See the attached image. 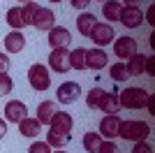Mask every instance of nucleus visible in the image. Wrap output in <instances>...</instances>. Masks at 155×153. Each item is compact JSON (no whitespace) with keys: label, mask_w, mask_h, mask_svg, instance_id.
I'll return each instance as SVG.
<instances>
[{"label":"nucleus","mask_w":155,"mask_h":153,"mask_svg":"<svg viewBox=\"0 0 155 153\" xmlns=\"http://www.w3.org/2000/svg\"><path fill=\"white\" fill-rule=\"evenodd\" d=\"M148 90L146 88H137V86H127L125 90L118 93V104L125 109H143L146 100H148Z\"/></svg>","instance_id":"f257e3e1"},{"label":"nucleus","mask_w":155,"mask_h":153,"mask_svg":"<svg viewBox=\"0 0 155 153\" xmlns=\"http://www.w3.org/2000/svg\"><path fill=\"white\" fill-rule=\"evenodd\" d=\"M150 134V125L146 121H120L118 127V137L125 141H141Z\"/></svg>","instance_id":"f03ea898"},{"label":"nucleus","mask_w":155,"mask_h":153,"mask_svg":"<svg viewBox=\"0 0 155 153\" xmlns=\"http://www.w3.org/2000/svg\"><path fill=\"white\" fill-rule=\"evenodd\" d=\"M88 37L95 42L100 49L107 44H111L114 39H116V32H114V25L111 23H104V21H97L95 25H93V30L88 32Z\"/></svg>","instance_id":"7ed1b4c3"},{"label":"nucleus","mask_w":155,"mask_h":153,"mask_svg":"<svg viewBox=\"0 0 155 153\" xmlns=\"http://www.w3.org/2000/svg\"><path fill=\"white\" fill-rule=\"evenodd\" d=\"M28 81H30V86L35 90H46L49 86H51V76H49V67L42 63H35L28 70Z\"/></svg>","instance_id":"20e7f679"},{"label":"nucleus","mask_w":155,"mask_h":153,"mask_svg":"<svg viewBox=\"0 0 155 153\" xmlns=\"http://www.w3.org/2000/svg\"><path fill=\"white\" fill-rule=\"evenodd\" d=\"M49 67H51L53 72H60V74H65V72H70V49L67 46H60V49H51V56H49Z\"/></svg>","instance_id":"39448f33"},{"label":"nucleus","mask_w":155,"mask_h":153,"mask_svg":"<svg viewBox=\"0 0 155 153\" xmlns=\"http://www.w3.org/2000/svg\"><path fill=\"white\" fill-rule=\"evenodd\" d=\"M79 95H81V86L77 81H63L56 90V100L60 104H72L79 100Z\"/></svg>","instance_id":"423d86ee"},{"label":"nucleus","mask_w":155,"mask_h":153,"mask_svg":"<svg viewBox=\"0 0 155 153\" xmlns=\"http://www.w3.org/2000/svg\"><path fill=\"white\" fill-rule=\"evenodd\" d=\"M32 28H37V30H44L49 32L56 25V14H53V9H49V7H39L37 12H35V16H32Z\"/></svg>","instance_id":"0eeeda50"},{"label":"nucleus","mask_w":155,"mask_h":153,"mask_svg":"<svg viewBox=\"0 0 155 153\" xmlns=\"http://www.w3.org/2000/svg\"><path fill=\"white\" fill-rule=\"evenodd\" d=\"M114 53H116L118 58H132L137 53V39L134 37H116L114 39Z\"/></svg>","instance_id":"6e6552de"},{"label":"nucleus","mask_w":155,"mask_h":153,"mask_svg":"<svg viewBox=\"0 0 155 153\" xmlns=\"http://www.w3.org/2000/svg\"><path fill=\"white\" fill-rule=\"evenodd\" d=\"M26 116H28L26 102L12 100V102H7V104H5V121H9V123H21Z\"/></svg>","instance_id":"1a4fd4ad"},{"label":"nucleus","mask_w":155,"mask_h":153,"mask_svg":"<svg viewBox=\"0 0 155 153\" xmlns=\"http://www.w3.org/2000/svg\"><path fill=\"white\" fill-rule=\"evenodd\" d=\"M109 65V56H107V51L104 49H86V70L91 67V70H102V67H107Z\"/></svg>","instance_id":"9d476101"},{"label":"nucleus","mask_w":155,"mask_h":153,"mask_svg":"<svg viewBox=\"0 0 155 153\" xmlns=\"http://www.w3.org/2000/svg\"><path fill=\"white\" fill-rule=\"evenodd\" d=\"M72 125H74V121H72V114H67V111H56L51 118V123H49V130H53V132H63V134H70L72 132Z\"/></svg>","instance_id":"9b49d317"},{"label":"nucleus","mask_w":155,"mask_h":153,"mask_svg":"<svg viewBox=\"0 0 155 153\" xmlns=\"http://www.w3.org/2000/svg\"><path fill=\"white\" fill-rule=\"evenodd\" d=\"M118 23H123L125 28H139L143 23V12L139 7H123Z\"/></svg>","instance_id":"f8f14e48"},{"label":"nucleus","mask_w":155,"mask_h":153,"mask_svg":"<svg viewBox=\"0 0 155 153\" xmlns=\"http://www.w3.org/2000/svg\"><path fill=\"white\" fill-rule=\"evenodd\" d=\"M118 127H120V116L118 114H107L100 121V134L107 137V139H114L118 137Z\"/></svg>","instance_id":"ddd939ff"},{"label":"nucleus","mask_w":155,"mask_h":153,"mask_svg":"<svg viewBox=\"0 0 155 153\" xmlns=\"http://www.w3.org/2000/svg\"><path fill=\"white\" fill-rule=\"evenodd\" d=\"M70 30L67 28H63V25H53L51 30H49V46L51 49H60V46H67L70 44Z\"/></svg>","instance_id":"4468645a"},{"label":"nucleus","mask_w":155,"mask_h":153,"mask_svg":"<svg viewBox=\"0 0 155 153\" xmlns=\"http://www.w3.org/2000/svg\"><path fill=\"white\" fill-rule=\"evenodd\" d=\"M2 42H5L7 53H19V51H23V46H26V37H23L21 30H12Z\"/></svg>","instance_id":"2eb2a0df"},{"label":"nucleus","mask_w":155,"mask_h":153,"mask_svg":"<svg viewBox=\"0 0 155 153\" xmlns=\"http://www.w3.org/2000/svg\"><path fill=\"white\" fill-rule=\"evenodd\" d=\"M120 12H123V2L120 0H104L102 2V14L109 23L120 19Z\"/></svg>","instance_id":"dca6fc26"},{"label":"nucleus","mask_w":155,"mask_h":153,"mask_svg":"<svg viewBox=\"0 0 155 153\" xmlns=\"http://www.w3.org/2000/svg\"><path fill=\"white\" fill-rule=\"evenodd\" d=\"M19 132L23 134V137H37V134L42 132V123H39L37 118H32V116H26V118L19 123Z\"/></svg>","instance_id":"f3484780"},{"label":"nucleus","mask_w":155,"mask_h":153,"mask_svg":"<svg viewBox=\"0 0 155 153\" xmlns=\"http://www.w3.org/2000/svg\"><path fill=\"white\" fill-rule=\"evenodd\" d=\"M56 111H58V109H56L53 100H44V102H39V107H37V121L42 123V125H49Z\"/></svg>","instance_id":"a211bd4d"},{"label":"nucleus","mask_w":155,"mask_h":153,"mask_svg":"<svg viewBox=\"0 0 155 153\" xmlns=\"http://www.w3.org/2000/svg\"><path fill=\"white\" fill-rule=\"evenodd\" d=\"M97 109H102V114H118L120 111V104H118V95L116 93H104Z\"/></svg>","instance_id":"6ab92c4d"},{"label":"nucleus","mask_w":155,"mask_h":153,"mask_svg":"<svg viewBox=\"0 0 155 153\" xmlns=\"http://www.w3.org/2000/svg\"><path fill=\"white\" fill-rule=\"evenodd\" d=\"M95 23H97V19L93 16L91 12H81L77 16V30L81 32L84 37H88V32L93 30V25H95Z\"/></svg>","instance_id":"aec40b11"},{"label":"nucleus","mask_w":155,"mask_h":153,"mask_svg":"<svg viewBox=\"0 0 155 153\" xmlns=\"http://www.w3.org/2000/svg\"><path fill=\"white\" fill-rule=\"evenodd\" d=\"M5 21L9 23V28L12 30H21L23 28V14H21V7H9L7 9V14H5Z\"/></svg>","instance_id":"412c9836"},{"label":"nucleus","mask_w":155,"mask_h":153,"mask_svg":"<svg viewBox=\"0 0 155 153\" xmlns=\"http://www.w3.org/2000/svg\"><path fill=\"white\" fill-rule=\"evenodd\" d=\"M109 76H111L116 83L127 81V79H130V70H127V65H125V60H120V63H114V65H111V67H109Z\"/></svg>","instance_id":"4be33fe9"},{"label":"nucleus","mask_w":155,"mask_h":153,"mask_svg":"<svg viewBox=\"0 0 155 153\" xmlns=\"http://www.w3.org/2000/svg\"><path fill=\"white\" fill-rule=\"evenodd\" d=\"M70 67L72 70H86V49L77 46L70 51Z\"/></svg>","instance_id":"5701e85b"},{"label":"nucleus","mask_w":155,"mask_h":153,"mask_svg":"<svg viewBox=\"0 0 155 153\" xmlns=\"http://www.w3.org/2000/svg\"><path fill=\"white\" fill-rule=\"evenodd\" d=\"M143 60H146V53H139L137 51L132 58H127V70H130V76H137V74H143Z\"/></svg>","instance_id":"b1692460"},{"label":"nucleus","mask_w":155,"mask_h":153,"mask_svg":"<svg viewBox=\"0 0 155 153\" xmlns=\"http://www.w3.org/2000/svg\"><path fill=\"white\" fill-rule=\"evenodd\" d=\"M46 144L51 148H65L67 144H70V134H63V132H53V130H49L46 132Z\"/></svg>","instance_id":"393cba45"},{"label":"nucleus","mask_w":155,"mask_h":153,"mask_svg":"<svg viewBox=\"0 0 155 153\" xmlns=\"http://www.w3.org/2000/svg\"><path fill=\"white\" fill-rule=\"evenodd\" d=\"M100 144H102V134L100 132H86L84 134V148L88 153H97Z\"/></svg>","instance_id":"a878e982"},{"label":"nucleus","mask_w":155,"mask_h":153,"mask_svg":"<svg viewBox=\"0 0 155 153\" xmlns=\"http://www.w3.org/2000/svg\"><path fill=\"white\" fill-rule=\"evenodd\" d=\"M107 93V90H102V88H91L88 93H86V104L91 109H95L97 104H100V100H102V95Z\"/></svg>","instance_id":"bb28decb"},{"label":"nucleus","mask_w":155,"mask_h":153,"mask_svg":"<svg viewBox=\"0 0 155 153\" xmlns=\"http://www.w3.org/2000/svg\"><path fill=\"white\" fill-rule=\"evenodd\" d=\"M39 9V5L32 0V2H26V5L21 7V14H23V23L26 25H30L32 23V16H35V12Z\"/></svg>","instance_id":"cd10ccee"},{"label":"nucleus","mask_w":155,"mask_h":153,"mask_svg":"<svg viewBox=\"0 0 155 153\" xmlns=\"http://www.w3.org/2000/svg\"><path fill=\"white\" fill-rule=\"evenodd\" d=\"M12 88H14V81H12V76L7 74H0V97H5V95H9L12 93Z\"/></svg>","instance_id":"c85d7f7f"},{"label":"nucleus","mask_w":155,"mask_h":153,"mask_svg":"<svg viewBox=\"0 0 155 153\" xmlns=\"http://www.w3.org/2000/svg\"><path fill=\"white\" fill-rule=\"evenodd\" d=\"M28 153H51V146H49L46 141H32Z\"/></svg>","instance_id":"c756f323"},{"label":"nucleus","mask_w":155,"mask_h":153,"mask_svg":"<svg viewBox=\"0 0 155 153\" xmlns=\"http://www.w3.org/2000/svg\"><path fill=\"white\" fill-rule=\"evenodd\" d=\"M132 153H153V146H150L146 139L134 141V146H132Z\"/></svg>","instance_id":"7c9ffc66"},{"label":"nucleus","mask_w":155,"mask_h":153,"mask_svg":"<svg viewBox=\"0 0 155 153\" xmlns=\"http://www.w3.org/2000/svg\"><path fill=\"white\" fill-rule=\"evenodd\" d=\"M116 151H118V146H116V141H114V139L102 141L100 148H97V153H116Z\"/></svg>","instance_id":"2f4dec72"},{"label":"nucleus","mask_w":155,"mask_h":153,"mask_svg":"<svg viewBox=\"0 0 155 153\" xmlns=\"http://www.w3.org/2000/svg\"><path fill=\"white\" fill-rule=\"evenodd\" d=\"M143 72L148 76L155 74V56H146V60H143Z\"/></svg>","instance_id":"473e14b6"},{"label":"nucleus","mask_w":155,"mask_h":153,"mask_svg":"<svg viewBox=\"0 0 155 153\" xmlns=\"http://www.w3.org/2000/svg\"><path fill=\"white\" fill-rule=\"evenodd\" d=\"M146 23L155 25V5H148V9H146Z\"/></svg>","instance_id":"72a5a7b5"},{"label":"nucleus","mask_w":155,"mask_h":153,"mask_svg":"<svg viewBox=\"0 0 155 153\" xmlns=\"http://www.w3.org/2000/svg\"><path fill=\"white\" fill-rule=\"evenodd\" d=\"M7 70H9V58L7 53H0V74H5Z\"/></svg>","instance_id":"f704fd0d"},{"label":"nucleus","mask_w":155,"mask_h":153,"mask_svg":"<svg viewBox=\"0 0 155 153\" xmlns=\"http://www.w3.org/2000/svg\"><path fill=\"white\" fill-rule=\"evenodd\" d=\"M70 5L74 9H86V7L91 5V0H70Z\"/></svg>","instance_id":"c9c22d12"},{"label":"nucleus","mask_w":155,"mask_h":153,"mask_svg":"<svg viewBox=\"0 0 155 153\" xmlns=\"http://www.w3.org/2000/svg\"><path fill=\"white\" fill-rule=\"evenodd\" d=\"M146 109H148V114H155V97H153V93H150L148 100H146Z\"/></svg>","instance_id":"e433bc0d"},{"label":"nucleus","mask_w":155,"mask_h":153,"mask_svg":"<svg viewBox=\"0 0 155 153\" xmlns=\"http://www.w3.org/2000/svg\"><path fill=\"white\" fill-rule=\"evenodd\" d=\"M123 2V7H139V2H143V0H120Z\"/></svg>","instance_id":"4c0bfd02"},{"label":"nucleus","mask_w":155,"mask_h":153,"mask_svg":"<svg viewBox=\"0 0 155 153\" xmlns=\"http://www.w3.org/2000/svg\"><path fill=\"white\" fill-rule=\"evenodd\" d=\"M5 132H7V121H2V118H0V139L5 137Z\"/></svg>","instance_id":"58836bf2"},{"label":"nucleus","mask_w":155,"mask_h":153,"mask_svg":"<svg viewBox=\"0 0 155 153\" xmlns=\"http://www.w3.org/2000/svg\"><path fill=\"white\" fill-rule=\"evenodd\" d=\"M16 2H23V5H26V2H32V0H16Z\"/></svg>","instance_id":"ea45409f"},{"label":"nucleus","mask_w":155,"mask_h":153,"mask_svg":"<svg viewBox=\"0 0 155 153\" xmlns=\"http://www.w3.org/2000/svg\"><path fill=\"white\" fill-rule=\"evenodd\" d=\"M51 153H67V151H60V148H58V151H51Z\"/></svg>","instance_id":"a19ab883"},{"label":"nucleus","mask_w":155,"mask_h":153,"mask_svg":"<svg viewBox=\"0 0 155 153\" xmlns=\"http://www.w3.org/2000/svg\"><path fill=\"white\" fill-rule=\"evenodd\" d=\"M49 2H63V0H49Z\"/></svg>","instance_id":"79ce46f5"},{"label":"nucleus","mask_w":155,"mask_h":153,"mask_svg":"<svg viewBox=\"0 0 155 153\" xmlns=\"http://www.w3.org/2000/svg\"><path fill=\"white\" fill-rule=\"evenodd\" d=\"M100 2H104V0H100Z\"/></svg>","instance_id":"37998d69"}]
</instances>
